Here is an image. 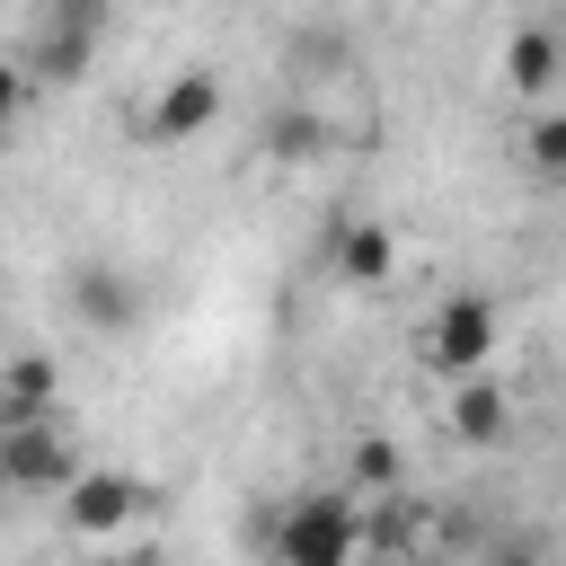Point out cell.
I'll list each match as a JSON object with an SVG mask.
<instances>
[{
  "label": "cell",
  "mask_w": 566,
  "mask_h": 566,
  "mask_svg": "<svg viewBox=\"0 0 566 566\" xmlns=\"http://www.w3.org/2000/svg\"><path fill=\"white\" fill-rule=\"evenodd\" d=\"M557 186H566V177H557Z\"/></svg>",
  "instance_id": "16"
},
{
  "label": "cell",
  "mask_w": 566,
  "mask_h": 566,
  "mask_svg": "<svg viewBox=\"0 0 566 566\" xmlns=\"http://www.w3.org/2000/svg\"><path fill=\"white\" fill-rule=\"evenodd\" d=\"M451 433H460L469 451H486V442H504V433H513V398H504V380H495V371L451 389Z\"/></svg>",
  "instance_id": "8"
},
{
  "label": "cell",
  "mask_w": 566,
  "mask_h": 566,
  "mask_svg": "<svg viewBox=\"0 0 566 566\" xmlns=\"http://www.w3.org/2000/svg\"><path fill=\"white\" fill-rule=\"evenodd\" d=\"M265 142H274V150H283V159H310V150H327V142H336V133H327V124H318V106H283V115H274V124H265Z\"/></svg>",
  "instance_id": "12"
},
{
  "label": "cell",
  "mask_w": 566,
  "mask_h": 566,
  "mask_svg": "<svg viewBox=\"0 0 566 566\" xmlns=\"http://www.w3.org/2000/svg\"><path fill=\"white\" fill-rule=\"evenodd\" d=\"M142 513H150V486H142V478H124V469H88V478L62 495L71 539H115V531H133Z\"/></svg>",
  "instance_id": "6"
},
{
  "label": "cell",
  "mask_w": 566,
  "mask_h": 566,
  "mask_svg": "<svg viewBox=\"0 0 566 566\" xmlns=\"http://www.w3.org/2000/svg\"><path fill=\"white\" fill-rule=\"evenodd\" d=\"M62 301H71V318L88 327V336H124V327H142V283L124 274V265H106V256H80L71 274H62Z\"/></svg>",
  "instance_id": "5"
},
{
  "label": "cell",
  "mask_w": 566,
  "mask_h": 566,
  "mask_svg": "<svg viewBox=\"0 0 566 566\" xmlns=\"http://www.w3.org/2000/svg\"><path fill=\"white\" fill-rule=\"evenodd\" d=\"M522 142H531V168H548V177H566V115H539V124H531Z\"/></svg>",
  "instance_id": "14"
},
{
  "label": "cell",
  "mask_w": 566,
  "mask_h": 566,
  "mask_svg": "<svg viewBox=\"0 0 566 566\" xmlns=\"http://www.w3.org/2000/svg\"><path fill=\"white\" fill-rule=\"evenodd\" d=\"M221 124V71H168V88L150 97V115H142V133L159 142V150H177V142H195V133H212Z\"/></svg>",
  "instance_id": "7"
},
{
  "label": "cell",
  "mask_w": 566,
  "mask_h": 566,
  "mask_svg": "<svg viewBox=\"0 0 566 566\" xmlns=\"http://www.w3.org/2000/svg\"><path fill=\"white\" fill-rule=\"evenodd\" d=\"M0 469L18 495H71L88 469L71 451V416H44V424H0Z\"/></svg>",
  "instance_id": "3"
},
{
  "label": "cell",
  "mask_w": 566,
  "mask_h": 566,
  "mask_svg": "<svg viewBox=\"0 0 566 566\" xmlns=\"http://www.w3.org/2000/svg\"><path fill=\"white\" fill-rule=\"evenodd\" d=\"M495 345H504V310H495L486 292H442L433 318L416 327V354H424V371H442V380H486V371H495Z\"/></svg>",
  "instance_id": "1"
},
{
  "label": "cell",
  "mask_w": 566,
  "mask_h": 566,
  "mask_svg": "<svg viewBox=\"0 0 566 566\" xmlns=\"http://www.w3.org/2000/svg\"><path fill=\"white\" fill-rule=\"evenodd\" d=\"M486 566H539V548H531V539H495V548H486Z\"/></svg>",
  "instance_id": "15"
},
{
  "label": "cell",
  "mask_w": 566,
  "mask_h": 566,
  "mask_svg": "<svg viewBox=\"0 0 566 566\" xmlns=\"http://www.w3.org/2000/svg\"><path fill=\"white\" fill-rule=\"evenodd\" d=\"M106 35V9H35L27 27H18V71H35V80H71V71H88V44Z\"/></svg>",
  "instance_id": "4"
},
{
  "label": "cell",
  "mask_w": 566,
  "mask_h": 566,
  "mask_svg": "<svg viewBox=\"0 0 566 566\" xmlns=\"http://www.w3.org/2000/svg\"><path fill=\"white\" fill-rule=\"evenodd\" d=\"M557 71H566V44H557L548 27H522V35L504 44V80H513L522 97H539V88H548Z\"/></svg>",
  "instance_id": "11"
},
{
  "label": "cell",
  "mask_w": 566,
  "mask_h": 566,
  "mask_svg": "<svg viewBox=\"0 0 566 566\" xmlns=\"http://www.w3.org/2000/svg\"><path fill=\"white\" fill-rule=\"evenodd\" d=\"M389 486H398V451L380 433H363L354 442V495H389Z\"/></svg>",
  "instance_id": "13"
},
{
  "label": "cell",
  "mask_w": 566,
  "mask_h": 566,
  "mask_svg": "<svg viewBox=\"0 0 566 566\" xmlns=\"http://www.w3.org/2000/svg\"><path fill=\"white\" fill-rule=\"evenodd\" d=\"M363 557V504L354 495H292L274 522V566H354Z\"/></svg>",
  "instance_id": "2"
},
{
  "label": "cell",
  "mask_w": 566,
  "mask_h": 566,
  "mask_svg": "<svg viewBox=\"0 0 566 566\" xmlns=\"http://www.w3.org/2000/svg\"><path fill=\"white\" fill-rule=\"evenodd\" d=\"M142 566H150V557H142Z\"/></svg>",
  "instance_id": "17"
},
{
  "label": "cell",
  "mask_w": 566,
  "mask_h": 566,
  "mask_svg": "<svg viewBox=\"0 0 566 566\" xmlns=\"http://www.w3.org/2000/svg\"><path fill=\"white\" fill-rule=\"evenodd\" d=\"M53 363L44 354H9V371H0V424H44V416H62L53 407Z\"/></svg>",
  "instance_id": "9"
},
{
  "label": "cell",
  "mask_w": 566,
  "mask_h": 566,
  "mask_svg": "<svg viewBox=\"0 0 566 566\" xmlns=\"http://www.w3.org/2000/svg\"><path fill=\"white\" fill-rule=\"evenodd\" d=\"M336 265H345V283L389 292V274H398V239H389L380 221H345V230H336Z\"/></svg>",
  "instance_id": "10"
}]
</instances>
